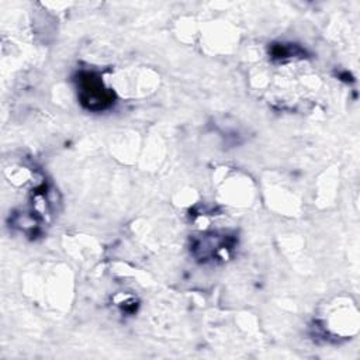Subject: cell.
<instances>
[{"label": "cell", "instance_id": "1", "mask_svg": "<svg viewBox=\"0 0 360 360\" xmlns=\"http://www.w3.org/2000/svg\"><path fill=\"white\" fill-rule=\"evenodd\" d=\"M80 100L90 110H103L111 104L112 94L103 87L97 76L84 73L80 77Z\"/></svg>", "mask_w": 360, "mask_h": 360}]
</instances>
